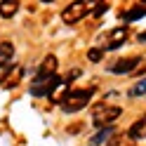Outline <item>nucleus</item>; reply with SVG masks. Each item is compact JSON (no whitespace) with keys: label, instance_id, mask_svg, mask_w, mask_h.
Here are the masks:
<instances>
[{"label":"nucleus","instance_id":"f257e3e1","mask_svg":"<svg viewBox=\"0 0 146 146\" xmlns=\"http://www.w3.org/2000/svg\"><path fill=\"white\" fill-rule=\"evenodd\" d=\"M94 92H97V87H85V90H71V92H66L57 104H61V108H64V113H78L80 108H85L87 104H90V99L94 97Z\"/></svg>","mask_w":146,"mask_h":146},{"label":"nucleus","instance_id":"f03ea898","mask_svg":"<svg viewBox=\"0 0 146 146\" xmlns=\"http://www.w3.org/2000/svg\"><path fill=\"white\" fill-rule=\"evenodd\" d=\"M120 115H123V108L120 106L97 104L92 108V123H94V127H108V125H113Z\"/></svg>","mask_w":146,"mask_h":146},{"label":"nucleus","instance_id":"7ed1b4c3","mask_svg":"<svg viewBox=\"0 0 146 146\" xmlns=\"http://www.w3.org/2000/svg\"><path fill=\"white\" fill-rule=\"evenodd\" d=\"M64 80L54 73H47V76H35L33 85H31V94L33 97H52V92L57 90Z\"/></svg>","mask_w":146,"mask_h":146},{"label":"nucleus","instance_id":"20e7f679","mask_svg":"<svg viewBox=\"0 0 146 146\" xmlns=\"http://www.w3.org/2000/svg\"><path fill=\"white\" fill-rule=\"evenodd\" d=\"M87 12H90V10L85 7L83 0H76V3H71V5L64 7V12H61V21L66 24V26L78 24L80 19H85V17H87Z\"/></svg>","mask_w":146,"mask_h":146},{"label":"nucleus","instance_id":"39448f33","mask_svg":"<svg viewBox=\"0 0 146 146\" xmlns=\"http://www.w3.org/2000/svg\"><path fill=\"white\" fill-rule=\"evenodd\" d=\"M139 61H141V57L118 59V61H113V64H108V71H111V73H118V76H123V73H134Z\"/></svg>","mask_w":146,"mask_h":146},{"label":"nucleus","instance_id":"423d86ee","mask_svg":"<svg viewBox=\"0 0 146 146\" xmlns=\"http://www.w3.org/2000/svg\"><path fill=\"white\" fill-rule=\"evenodd\" d=\"M127 35H130L127 26H115V29L108 33V42L104 45V50H118V47L127 40Z\"/></svg>","mask_w":146,"mask_h":146},{"label":"nucleus","instance_id":"0eeeda50","mask_svg":"<svg viewBox=\"0 0 146 146\" xmlns=\"http://www.w3.org/2000/svg\"><path fill=\"white\" fill-rule=\"evenodd\" d=\"M127 137H130V139H146V118L134 120L130 125V130H127Z\"/></svg>","mask_w":146,"mask_h":146},{"label":"nucleus","instance_id":"6e6552de","mask_svg":"<svg viewBox=\"0 0 146 146\" xmlns=\"http://www.w3.org/2000/svg\"><path fill=\"white\" fill-rule=\"evenodd\" d=\"M19 10V0H3L0 3V17H5V19H12Z\"/></svg>","mask_w":146,"mask_h":146},{"label":"nucleus","instance_id":"1a4fd4ad","mask_svg":"<svg viewBox=\"0 0 146 146\" xmlns=\"http://www.w3.org/2000/svg\"><path fill=\"white\" fill-rule=\"evenodd\" d=\"M111 137H113V127H102V132L90 139V146H102V144H106L111 139Z\"/></svg>","mask_w":146,"mask_h":146},{"label":"nucleus","instance_id":"9d476101","mask_svg":"<svg viewBox=\"0 0 146 146\" xmlns=\"http://www.w3.org/2000/svg\"><path fill=\"white\" fill-rule=\"evenodd\" d=\"M141 17H146V7L144 5H134L132 10H127L125 14H123V19L130 24V21H137V19H141Z\"/></svg>","mask_w":146,"mask_h":146},{"label":"nucleus","instance_id":"9b49d317","mask_svg":"<svg viewBox=\"0 0 146 146\" xmlns=\"http://www.w3.org/2000/svg\"><path fill=\"white\" fill-rule=\"evenodd\" d=\"M14 54V45L12 42H0V66H5Z\"/></svg>","mask_w":146,"mask_h":146},{"label":"nucleus","instance_id":"f8f14e48","mask_svg":"<svg viewBox=\"0 0 146 146\" xmlns=\"http://www.w3.org/2000/svg\"><path fill=\"white\" fill-rule=\"evenodd\" d=\"M54 68H57V57H45L42 66L38 68V76H47V73H54Z\"/></svg>","mask_w":146,"mask_h":146},{"label":"nucleus","instance_id":"ddd939ff","mask_svg":"<svg viewBox=\"0 0 146 146\" xmlns=\"http://www.w3.org/2000/svg\"><path fill=\"white\" fill-rule=\"evenodd\" d=\"M102 57H104V50L102 47H92V50L87 52V59L90 61H102Z\"/></svg>","mask_w":146,"mask_h":146},{"label":"nucleus","instance_id":"4468645a","mask_svg":"<svg viewBox=\"0 0 146 146\" xmlns=\"http://www.w3.org/2000/svg\"><path fill=\"white\" fill-rule=\"evenodd\" d=\"M130 94H132V97H137V94H146V78L141 80V83H137V85L130 90Z\"/></svg>","mask_w":146,"mask_h":146},{"label":"nucleus","instance_id":"2eb2a0df","mask_svg":"<svg viewBox=\"0 0 146 146\" xmlns=\"http://www.w3.org/2000/svg\"><path fill=\"white\" fill-rule=\"evenodd\" d=\"M106 10H108V5H106V3H104V0H102V3H99V5L94 7V12H92V14H94V17H102V14L106 12Z\"/></svg>","mask_w":146,"mask_h":146},{"label":"nucleus","instance_id":"dca6fc26","mask_svg":"<svg viewBox=\"0 0 146 146\" xmlns=\"http://www.w3.org/2000/svg\"><path fill=\"white\" fill-rule=\"evenodd\" d=\"M113 146H132V139L125 134V139H115V144H113Z\"/></svg>","mask_w":146,"mask_h":146},{"label":"nucleus","instance_id":"f3484780","mask_svg":"<svg viewBox=\"0 0 146 146\" xmlns=\"http://www.w3.org/2000/svg\"><path fill=\"white\" fill-rule=\"evenodd\" d=\"M83 3H85V7H87V10H94V7L102 3V0H83Z\"/></svg>","mask_w":146,"mask_h":146},{"label":"nucleus","instance_id":"a211bd4d","mask_svg":"<svg viewBox=\"0 0 146 146\" xmlns=\"http://www.w3.org/2000/svg\"><path fill=\"white\" fill-rule=\"evenodd\" d=\"M137 40H139V42H146V31H144V33H139V38H137Z\"/></svg>","mask_w":146,"mask_h":146},{"label":"nucleus","instance_id":"6ab92c4d","mask_svg":"<svg viewBox=\"0 0 146 146\" xmlns=\"http://www.w3.org/2000/svg\"><path fill=\"white\" fill-rule=\"evenodd\" d=\"M40 3H54V0H40Z\"/></svg>","mask_w":146,"mask_h":146},{"label":"nucleus","instance_id":"aec40b11","mask_svg":"<svg viewBox=\"0 0 146 146\" xmlns=\"http://www.w3.org/2000/svg\"><path fill=\"white\" fill-rule=\"evenodd\" d=\"M144 3H146V0H144Z\"/></svg>","mask_w":146,"mask_h":146}]
</instances>
